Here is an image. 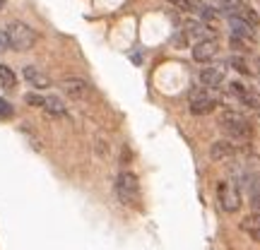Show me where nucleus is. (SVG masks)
<instances>
[{"mask_svg":"<svg viewBox=\"0 0 260 250\" xmlns=\"http://www.w3.org/2000/svg\"><path fill=\"white\" fill-rule=\"evenodd\" d=\"M116 197L118 202L125 204V207H133V209H140L142 207V190H140V181L133 171H121L118 178H116Z\"/></svg>","mask_w":260,"mask_h":250,"instance_id":"f257e3e1","label":"nucleus"},{"mask_svg":"<svg viewBox=\"0 0 260 250\" xmlns=\"http://www.w3.org/2000/svg\"><path fill=\"white\" fill-rule=\"evenodd\" d=\"M219 125L229 135L232 142H248L253 137V125L251 121L239 111H224L219 116Z\"/></svg>","mask_w":260,"mask_h":250,"instance_id":"f03ea898","label":"nucleus"},{"mask_svg":"<svg viewBox=\"0 0 260 250\" xmlns=\"http://www.w3.org/2000/svg\"><path fill=\"white\" fill-rule=\"evenodd\" d=\"M5 37H8V46L12 51H29V48L37 44V31L24 24V22H10L5 27Z\"/></svg>","mask_w":260,"mask_h":250,"instance_id":"7ed1b4c3","label":"nucleus"},{"mask_svg":"<svg viewBox=\"0 0 260 250\" xmlns=\"http://www.w3.org/2000/svg\"><path fill=\"white\" fill-rule=\"evenodd\" d=\"M217 200H219L222 212L226 214H234L241 209V190L232 181H219L217 183Z\"/></svg>","mask_w":260,"mask_h":250,"instance_id":"20e7f679","label":"nucleus"},{"mask_svg":"<svg viewBox=\"0 0 260 250\" xmlns=\"http://www.w3.org/2000/svg\"><path fill=\"white\" fill-rule=\"evenodd\" d=\"M188 96H190V113H193V116H205V113H212L214 106H217V99H214V96H210L205 87H193V89L188 92Z\"/></svg>","mask_w":260,"mask_h":250,"instance_id":"39448f33","label":"nucleus"},{"mask_svg":"<svg viewBox=\"0 0 260 250\" xmlns=\"http://www.w3.org/2000/svg\"><path fill=\"white\" fill-rule=\"evenodd\" d=\"M63 92L70 96V99H87L89 94H92V84L82 80V77H68L63 80Z\"/></svg>","mask_w":260,"mask_h":250,"instance_id":"423d86ee","label":"nucleus"},{"mask_svg":"<svg viewBox=\"0 0 260 250\" xmlns=\"http://www.w3.org/2000/svg\"><path fill=\"white\" fill-rule=\"evenodd\" d=\"M236 154H239V147H236V142H232V139H217L212 147H210V157L214 161H232Z\"/></svg>","mask_w":260,"mask_h":250,"instance_id":"0eeeda50","label":"nucleus"},{"mask_svg":"<svg viewBox=\"0 0 260 250\" xmlns=\"http://www.w3.org/2000/svg\"><path fill=\"white\" fill-rule=\"evenodd\" d=\"M229 27H232L234 37H239V39H243V41L253 44V39H255V27H251L241 15H232V17H229Z\"/></svg>","mask_w":260,"mask_h":250,"instance_id":"6e6552de","label":"nucleus"},{"mask_svg":"<svg viewBox=\"0 0 260 250\" xmlns=\"http://www.w3.org/2000/svg\"><path fill=\"white\" fill-rule=\"evenodd\" d=\"M217 56V41L214 39H203L193 46V58L198 63H210Z\"/></svg>","mask_w":260,"mask_h":250,"instance_id":"1a4fd4ad","label":"nucleus"},{"mask_svg":"<svg viewBox=\"0 0 260 250\" xmlns=\"http://www.w3.org/2000/svg\"><path fill=\"white\" fill-rule=\"evenodd\" d=\"M22 77H24L34 89H48V87H51V80H48L39 67H34V65H24V67H22Z\"/></svg>","mask_w":260,"mask_h":250,"instance_id":"9d476101","label":"nucleus"},{"mask_svg":"<svg viewBox=\"0 0 260 250\" xmlns=\"http://www.w3.org/2000/svg\"><path fill=\"white\" fill-rule=\"evenodd\" d=\"M243 186H246L248 197H251V209L255 214H260V176L246 173V176H243Z\"/></svg>","mask_w":260,"mask_h":250,"instance_id":"9b49d317","label":"nucleus"},{"mask_svg":"<svg viewBox=\"0 0 260 250\" xmlns=\"http://www.w3.org/2000/svg\"><path fill=\"white\" fill-rule=\"evenodd\" d=\"M186 37H193L198 41H203V39H212V27L210 24H205L203 19L198 22V19H188L186 22Z\"/></svg>","mask_w":260,"mask_h":250,"instance_id":"f8f14e48","label":"nucleus"},{"mask_svg":"<svg viewBox=\"0 0 260 250\" xmlns=\"http://www.w3.org/2000/svg\"><path fill=\"white\" fill-rule=\"evenodd\" d=\"M224 82V73L217 67H203L200 70V84L205 89H219Z\"/></svg>","mask_w":260,"mask_h":250,"instance_id":"ddd939ff","label":"nucleus"},{"mask_svg":"<svg viewBox=\"0 0 260 250\" xmlns=\"http://www.w3.org/2000/svg\"><path fill=\"white\" fill-rule=\"evenodd\" d=\"M46 113H51V116H65L68 113V109H65V103L58 99V96H44V106H41Z\"/></svg>","mask_w":260,"mask_h":250,"instance_id":"4468645a","label":"nucleus"},{"mask_svg":"<svg viewBox=\"0 0 260 250\" xmlns=\"http://www.w3.org/2000/svg\"><path fill=\"white\" fill-rule=\"evenodd\" d=\"M241 229L248 236H251L253 241L260 243V214H253V217H248V219H243L241 222Z\"/></svg>","mask_w":260,"mask_h":250,"instance_id":"2eb2a0df","label":"nucleus"},{"mask_svg":"<svg viewBox=\"0 0 260 250\" xmlns=\"http://www.w3.org/2000/svg\"><path fill=\"white\" fill-rule=\"evenodd\" d=\"M195 12H198V15H200V19H203L205 24H210V27H212V24H217V19H219V12H217L214 8H210V5H198V8H195Z\"/></svg>","mask_w":260,"mask_h":250,"instance_id":"dca6fc26","label":"nucleus"},{"mask_svg":"<svg viewBox=\"0 0 260 250\" xmlns=\"http://www.w3.org/2000/svg\"><path fill=\"white\" fill-rule=\"evenodd\" d=\"M0 84L5 89H15L17 87V77L12 73V67H8V65H0Z\"/></svg>","mask_w":260,"mask_h":250,"instance_id":"f3484780","label":"nucleus"},{"mask_svg":"<svg viewBox=\"0 0 260 250\" xmlns=\"http://www.w3.org/2000/svg\"><path fill=\"white\" fill-rule=\"evenodd\" d=\"M229 65H232L236 73H241V75H251V70H248V65H246V60L239 56H232L229 58Z\"/></svg>","mask_w":260,"mask_h":250,"instance_id":"a211bd4d","label":"nucleus"},{"mask_svg":"<svg viewBox=\"0 0 260 250\" xmlns=\"http://www.w3.org/2000/svg\"><path fill=\"white\" fill-rule=\"evenodd\" d=\"M171 5L176 10H181V12H195V3L193 0H169Z\"/></svg>","mask_w":260,"mask_h":250,"instance_id":"6ab92c4d","label":"nucleus"},{"mask_svg":"<svg viewBox=\"0 0 260 250\" xmlns=\"http://www.w3.org/2000/svg\"><path fill=\"white\" fill-rule=\"evenodd\" d=\"M15 116V109H12V103L5 101L3 96H0V118H12Z\"/></svg>","mask_w":260,"mask_h":250,"instance_id":"aec40b11","label":"nucleus"},{"mask_svg":"<svg viewBox=\"0 0 260 250\" xmlns=\"http://www.w3.org/2000/svg\"><path fill=\"white\" fill-rule=\"evenodd\" d=\"M229 41H232V48H234V51H248V41H243V39H239V37H234V34H232V39H229Z\"/></svg>","mask_w":260,"mask_h":250,"instance_id":"412c9836","label":"nucleus"},{"mask_svg":"<svg viewBox=\"0 0 260 250\" xmlns=\"http://www.w3.org/2000/svg\"><path fill=\"white\" fill-rule=\"evenodd\" d=\"M24 101H27L29 106H44V96H39V94H27Z\"/></svg>","mask_w":260,"mask_h":250,"instance_id":"4be33fe9","label":"nucleus"},{"mask_svg":"<svg viewBox=\"0 0 260 250\" xmlns=\"http://www.w3.org/2000/svg\"><path fill=\"white\" fill-rule=\"evenodd\" d=\"M8 37H5V29H0V53H5L8 51Z\"/></svg>","mask_w":260,"mask_h":250,"instance_id":"5701e85b","label":"nucleus"},{"mask_svg":"<svg viewBox=\"0 0 260 250\" xmlns=\"http://www.w3.org/2000/svg\"><path fill=\"white\" fill-rule=\"evenodd\" d=\"M96 152H99L102 157H106V142H104V139H96Z\"/></svg>","mask_w":260,"mask_h":250,"instance_id":"b1692460","label":"nucleus"},{"mask_svg":"<svg viewBox=\"0 0 260 250\" xmlns=\"http://www.w3.org/2000/svg\"><path fill=\"white\" fill-rule=\"evenodd\" d=\"M5 3H8V0H0V10L5 8Z\"/></svg>","mask_w":260,"mask_h":250,"instance_id":"393cba45","label":"nucleus"},{"mask_svg":"<svg viewBox=\"0 0 260 250\" xmlns=\"http://www.w3.org/2000/svg\"><path fill=\"white\" fill-rule=\"evenodd\" d=\"M258 113H260V111H258Z\"/></svg>","mask_w":260,"mask_h":250,"instance_id":"a878e982","label":"nucleus"}]
</instances>
